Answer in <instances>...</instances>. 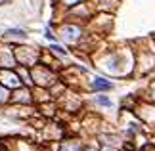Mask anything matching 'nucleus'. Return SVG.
Instances as JSON below:
<instances>
[{
  "mask_svg": "<svg viewBox=\"0 0 155 151\" xmlns=\"http://www.w3.org/2000/svg\"><path fill=\"white\" fill-rule=\"evenodd\" d=\"M0 82H2L4 86H8V88H17V86H21L19 77L14 75L12 71H2V73H0Z\"/></svg>",
  "mask_w": 155,
  "mask_h": 151,
  "instance_id": "nucleus-1",
  "label": "nucleus"
},
{
  "mask_svg": "<svg viewBox=\"0 0 155 151\" xmlns=\"http://www.w3.org/2000/svg\"><path fill=\"white\" fill-rule=\"evenodd\" d=\"M111 86L113 84L109 82V80H105V78H94V88L96 90H111Z\"/></svg>",
  "mask_w": 155,
  "mask_h": 151,
  "instance_id": "nucleus-2",
  "label": "nucleus"
},
{
  "mask_svg": "<svg viewBox=\"0 0 155 151\" xmlns=\"http://www.w3.org/2000/svg\"><path fill=\"white\" fill-rule=\"evenodd\" d=\"M6 34H10V37H25V33H23L21 29H8Z\"/></svg>",
  "mask_w": 155,
  "mask_h": 151,
  "instance_id": "nucleus-3",
  "label": "nucleus"
},
{
  "mask_svg": "<svg viewBox=\"0 0 155 151\" xmlns=\"http://www.w3.org/2000/svg\"><path fill=\"white\" fill-rule=\"evenodd\" d=\"M98 103H102V105H107V107H109V105H111V101L107 100V98H104V96H100V98H98Z\"/></svg>",
  "mask_w": 155,
  "mask_h": 151,
  "instance_id": "nucleus-4",
  "label": "nucleus"
},
{
  "mask_svg": "<svg viewBox=\"0 0 155 151\" xmlns=\"http://www.w3.org/2000/svg\"><path fill=\"white\" fill-rule=\"evenodd\" d=\"M52 50H56V52H59V54H65V50H63V48H61V46H56V44L52 46Z\"/></svg>",
  "mask_w": 155,
  "mask_h": 151,
  "instance_id": "nucleus-5",
  "label": "nucleus"
},
{
  "mask_svg": "<svg viewBox=\"0 0 155 151\" xmlns=\"http://www.w3.org/2000/svg\"><path fill=\"white\" fill-rule=\"evenodd\" d=\"M46 38H48V40H54V34H52L50 29H46Z\"/></svg>",
  "mask_w": 155,
  "mask_h": 151,
  "instance_id": "nucleus-6",
  "label": "nucleus"
}]
</instances>
